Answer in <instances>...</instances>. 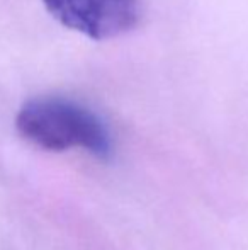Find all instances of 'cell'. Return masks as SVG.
I'll list each match as a JSON object with an SVG mask.
<instances>
[{
  "label": "cell",
  "instance_id": "2",
  "mask_svg": "<svg viewBox=\"0 0 248 250\" xmlns=\"http://www.w3.org/2000/svg\"><path fill=\"white\" fill-rule=\"evenodd\" d=\"M43 3L60 24L94 41L126 34L141 21V0H43Z\"/></svg>",
  "mask_w": 248,
  "mask_h": 250
},
{
  "label": "cell",
  "instance_id": "1",
  "mask_svg": "<svg viewBox=\"0 0 248 250\" xmlns=\"http://www.w3.org/2000/svg\"><path fill=\"white\" fill-rule=\"evenodd\" d=\"M19 133L44 150L83 148L99 158L113 153V140L102 119L90 109L65 97H36L20 107Z\"/></svg>",
  "mask_w": 248,
  "mask_h": 250
}]
</instances>
